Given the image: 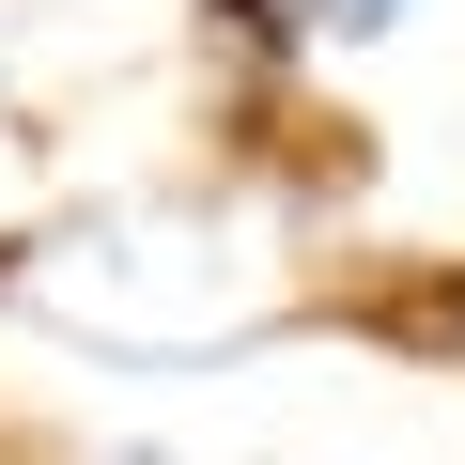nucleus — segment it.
<instances>
[{
    "label": "nucleus",
    "mask_w": 465,
    "mask_h": 465,
    "mask_svg": "<svg viewBox=\"0 0 465 465\" xmlns=\"http://www.w3.org/2000/svg\"><path fill=\"white\" fill-rule=\"evenodd\" d=\"M419 16V0H202V47H232V63H357V47H388Z\"/></svg>",
    "instance_id": "obj_1"
},
{
    "label": "nucleus",
    "mask_w": 465,
    "mask_h": 465,
    "mask_svg": "<svg viewBox=\"0 0 465 465\" xmlns=\"http://www.w3.org/2000/svg\"><path fill=\"white\" fill-rule=\"evenodd\" d=\"M109 465H155V450H109Z\"/></svg>",
    "instance_id": "obj_2"
}]
</instances>
